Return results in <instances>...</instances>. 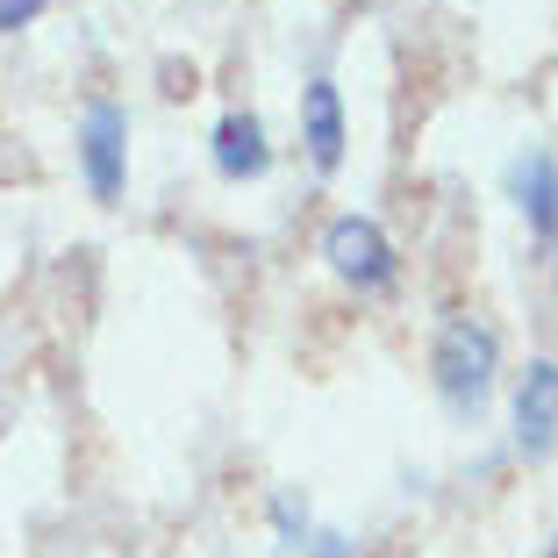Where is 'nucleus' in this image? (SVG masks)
<instances>
[{
  "label": "nucleus",
  "instance_id": "1",
  "mask_svg": "<svg viewBox=\"0 0 558 558\" xmlns=\"http://www.w3.org/2000/svg\"><path fill=\"white\" fill-rule=\"evenodd\" d=\"M437 387L451 409H480V395L494 387V329L459 315V323H444L437 337Z\"/></svg>",
  "mask_w": 558,
  "mask_h": 558
},
{
  "label": "nucleus",
  "instance_id": "2",
  "mask_svg": "<svg viewBox=\"0 0 558 558\" xmlns=\"http://www.w3.org/2000/svg\"><path fill=\"white\" fill-rule=\"evenodd\" d=\"M122 136H130L122 108L94 100L86 122H80V158H86V186H94V201H116L122 194Z\"/></svg>",
  "mask_w": 558,
  "mask_h": 558
},
{
  "label": "nucleus",
  "instance_id": "3",
  "mask_svg": "<svg viewBox=\"0 0 558 558\" xmlns=\"http://www.w3.org/2000/svg\"><path fill=\"white\" fill-rule=\"evenodd\" d=\"M329 265H337L351 287H387V279H395V251H387V236H379L365 215L329 222Z\"/></svg>",
  "mask_w": 558,
  "mask_h": 558
},
{
  "label": "nucleus",
  "instance_id": "4",
  "mask_svg": "<svg viewBox=\"0 0 558 558\" xmlns=\"http://www.w3.org/2000/svg\"><path fill=\"white\" fill-rule=\"evenodd\" d=\"M515 437H523V459H544L558 444V365H530L523 401H515Z\"/></svg>",
  "mask_w": 558,
  "mask_h": 558
},
{
  "label": "nucleus",
  "instance_id": "5",
  "mask_svg": "<svg viewBox=\"0 0 558 558\" xmlns=\"http://www.w3.org/2000/svg\"><path fill=\"white\" fill-rule=\"evenodd\" d=\"M515 194H523L530 230H537L544 244H558V158L551 150H530V158L515 165Z\"/></svg>",
  "mask_w": 558,
  "mask_h": 558
},
{
  "label": "nucleus",
  "instance_id": "6",
  "mask_svg": "<svg viewBox=\"0 0 558 558\" xmlns=\"http://www.w3.org/2000/svg\"><path fill=\"white\" fill-rule=\"evenodd\" d=\"M301 116H308V158L323 165V172H337V158H344V108H337V86L315 80L308 94H301Z\"/></svg>",
  "mask_w": 558,
  "mask_h": 558
},
{
  "label": "nucleus",
  "instance_id": "7",
  "mask_svg": "<svg viewBox=\"0 0 558 558\" xmlns=\"http://www.w3.org/2000/svg\"><path fill=\"white\" fill-rule=\"evenodd\" d=\"M215 165H222L230 180L265 172V130L251 116H222V130H215Z\"/></svg>",
  "mask_w": 558,
  "mask_h": 558
},
{
  "label": "nucleus",
  "instance_id": "8",
  "mask_svg": "<svg viewBox=\"0 0 558 558\" xmlns=\"http://www.w3.org/2000/svg\"><path fill=\"white\" fill-rule=\"evenodd\" d=\"M36 15H44V0H0V29H22Z\"/></svg>",
  "mask_w": 558,
  "mask_h": 558
},
{
  "label": "nucleus",
  "instance_id": "9",
  "mask_svg": "<svg viewBox=\"0 0 558 558\" xmlns=\"http://www.w3.org/2000/svg\"><path fill=\"white\" fill-rule=\"evenodd\" d=\"M551 558H558V551H551Z\"/></svg>",
  "mask_w": 558,
  "mask_h": 558
}]
</instances>
